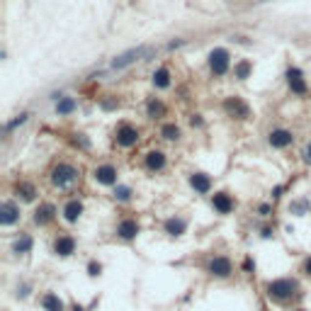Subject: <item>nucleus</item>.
Segmentation results:
<instances>
[{"instance_id": "f257e3e1", "label": "nucleus", "mask_w": 311, "mask_h": 311, "mask_svg": "<svg viewBox=\"0 0 311 311\" xmlns=\"http://www.w3.org/2000/svg\"><path fill=\"white\" fill-rule=\"evenodd\" d=\"M49 185L56 192H71L83 183V168L73 161H56L49 170Z\"/></svg>"}, {"instance_id": "f03ea898", "label": "nucleus", "mask_w": 311, "mask_h": 311, "mask_svg": "<svg viewBox=\"0 0 311 311\" xmlns=\"http://www.w3.org/2000/svg\"><path fill=\"white\" fill-rule=\"evenodd\" d=\"M265 292H267V297L272 302L282 304V302H289L292 297L299 294V282L294 277H277V280H270L267 282Z\"/></svg>"}, {"instance_id": "7ed1b4c3", "label": "nucleus", "mask_w": 311, "mask_h": 311, "mask_svg": "<svg viewBox=\"0 0 311 311\" xmlns=\"http://www.w3.org/2000/svg\"><path fill=\"white\" fill-rule=\"evenodd\" d=\"M112 141H115L117 148L131 151V148H136L141 144V129L136 124H131V122H120L115 126V131H112Z\"/></svg>"}, {"instance_id": "20e7f679", "label": "nucleus", "mask_w": 311, "mask_h": 311, "mask_svg": "<svg viewBox=\"0 0 311 311\" xmlns=\"http://www.w3.org/2000/svg\"><path fill=\"white\" fill-rule=\"evenodd\" d=\"M207 66H209V73L214 78H224L231 73L234 61H231V51L226 47H214L209 54H207Z\"/></svg>"}, {"instance_id": "39448f33", "label": "nucleus", "mask_w": 311, "mask_h": 311, "mask_svg": "<svg viewBox=\"0 0 311 311\" xmlns=\"http://www.w3.org/2000/svg\"><path fill=\"white\" fill-rule=\"evenodd\" d=\"M153 51H156V49H153V47H146V44L131 47V49L122 51V54H117V56L110 61V68H112V71H126L129 66H134L136 61H144V59H148Z\"/></svg>"}, {"instance_id": "423d86ee", "label": "nucleus", "mask_w": 311, "mask_h": 311, "mask_svg": "<svg viewBox=\"0 0 311 311\" xmlns=\"http://www.w3.org/2000/svg\"><path fill=\"white\" fill-rule=\"evenodd\" d=\"M90 180H93L97 187H110V190H112V187L120 185V168H117L115 163H110V161H102V163L93 166Z\"/></svg>"}, {"instance_id": "0eeeda50", "label": "nucleus", "mask_w": 311, "mask_h": 311, "mask_svg": "<svg viewBox=\"0 0 311 311\" xmlns=\"http://www.w3.org/2000/svg\"><path fill=\"white\" fill-rule=\"evenodd\" d=\"M221 110H224L226 117H231V120H236V122H248L250 117H253L250 105L241 97V95H226V97L221 100Z\"/></svg>"}, {"instance_id": "6e6552de", "label": "nucleus", "mask_w": 311, "mask_h": 311, "mask_svg": "<svg viewBox=\"0 0 311 311\" xmlns=\"http://www.w3.org/2000/svg\"><path fill=\"white\" fill-rule=\"evenodd\" d=\"M59 214H61V209H59L54 202L39 199V204H37L34 212H32V224L39 226V229H47V226H51V224L59 219Z\"/></svg>"}, {"instance_id": "1a4fd4ad", "label": "nucleus", "mask_w": 311, "mask_h": 311, "mask_svg": "<svg viewBox=\"0 0 311 311\" xmlns=\"http://www.w3.org/2000/svg\"><path fill=\"white\" fill-rule=\"evenodd\" d=\"M294 141H297V134L287 126H272L267 131V146L275 151H285V148L294 146Z\"/></svg>"}, {"instance_id": "9d476101", "label": "nucleus", "mask_w": 311, "mask_h": 311, "mask_svg": "<svg viewBox=\"0 0 311 311\" xmlns=\"http://www.w3.org/2000/svg\"><path fill=\"white\" fill-rule=\"evenodd\" d=\"M285 80H287V88H289V93H292V95L304 97V95L309 93L307 75H304V71H302L299 66H289V68L285 71Z\"/></svg>"}, {"instance_id": "9b49d317", "label": "nucleus", "mask_w": 311, "mask_h": 311, "mask_svg": "<svg viewBox=\"0 0 311 311\" xmlns=\"http://www.w3.org/2000/svg\"><path fill=\"white\" fill-rule=\"evenodd\" d=\"M22 221V204L17 199H2L0 204V226L12 229Z\"/></svg>"}, {"instance_id": "f8f14e48", "label": "nucleus", "mask_w": 311, "mask_h": 311, "mask_svg": "<svg viewBox=\"0 0 311 311\" xmlns=\"http://www.w3.org/2000/svg\"><path fill=\"white\" fill-rule=\"evenodd\" d=\"M209 204L219 216H229L236 212V197L226 190H216L214 194H209Z\"/></svg>"}, {"instance_id": "ddd939ff", "label": "nucleus", "mask_w": 311, "mask_h": 311, "mask_svg": "<svg viewBox=\"0 0 311 311\" xmlns=\"http://www.w3.org/2000/svg\"><path fill=\"white\" fill-rule=\"evenodd\" d=\"M207 272L212 277H216V280H226V277L234 275V260L229 255H221V253L219 255H212L207 260Z\"/></svg>"}, {"instance_id": "4468645a", "label": "nucleus", "mask_w": 311, "mask_h": 311, "mask_svg": "<svg viewBox=\"0 0 311 311\" xmlns=\"http://www.w3.org/2000/svg\"><path fill=\"white\" fill-rule=\"evenodd\" d=\"M75 250H78V241H75L73 234L59 231V234L54 236V241H51V253H54L56 258H71V255H75Z\"/></svg>"}, {"instance_id": "2eb2a0df", "label": "nucleus", "mask_w": 311, "mask_h": 311, "mask_svg": "<svg viewBox=\"0 0 311 311\" xmlns=\"http://www.w3.org/2000/svg\"><path fill=\"white\" fill-rule=\"evenodd\" d=\"M83 214H85V202H83L80 197H68V199L61 204V219L68 224V226L78 224V221L83 219Z\"/></svg>"}, {"instance_id": "dca6fc26", "label": "nucleus", "mask_w": 311, "mask_h": 311, "mask_svg": "<svg viewBox=\"0 0 311 311\" xmlns=\"http://www.w3.org/2000/svg\"><path fill=\"white\" fill-rule=\"evenodd\" d=\"M12 197L20 202V204H37L39 199V187L34 185L32 180H17L12 185Z\"/></svg>"}, {"instance_id": "f3484780", "label": "nucleus", "mask_w": 311, "mask_h": 311, "mask_svg": "<svg viewBox=\"0 0 311 311\" xmlns=\"http://www.w3.org/2000/svg\"><path fill=\"white\" fill-rule=\"evenodd\" d=\"M144 168H146L148 173H153V175L163 173V170L168 168V153H166L163 148H148V151L144 153Z\"/></svg>"}, {"instance_id": "a211bd4d", "label": "nucleus", "mask_w": 311, "mask_h": 311, "mask_svg": "<svg viewBox=\"0 0 311 311\" xmlns=\"http://www.w3.org/2000/svg\"><path fill=\"white\" fill-rule=\"evenodd\" d=\"M115 234H117L120 241H126V243L136 241V236L141 234V224H139L136 216H122L117 221V226H115Z\"/></svg>"}, {"instance_id": "6ab92c4d", "label": "nucleus", "mask_w": 311, "mask_h": 311, "mask_svg": "<svg viewBox=\"0 0 311 311\" xmlns=\"http://www.w3.org/2000/svg\"><path fill=\"white\" fill-rule=\"evenodd\" d=\"M144 112H146V120L161 122L163 117H168V102L158 95H148L146 102H144Z\"/></svg>"}, {"instance_id": "aec40b11", "label": "nucleus", "mask_w": 311, "mask_h": 311, "mask_svg": "<svg viewBox=\"0 0 311 311\" xmlns=\"http://www.w3.org/2000/svg\"><path fill=\"white\" fill-rule=\"evenodd\" d=\"M187 185L194 190V194L204 197V194H212V190H214V180H212V175H209V173H204V170H192V173L187 175Z\"/></svg>"}, {"instance_id": "412c9836", "label": "nucleus", "mask_w": 311, "mask_h": 311, "mask_svg": "<svg viewBox=\"0 0 311 311\" xmlns=\"http://www.w3.org/2000/svg\"><path fill=\"white\" fill-rule=\"evenodd\" d=\"M190 229V221H187L183 214H170L166 221H163V234L168 239H183Z\"/></svg>"}, {"instance_id": "4be33fe9", "label": "nucleus", "mask_w": 311, "mask_h": 311, "mask_svg": "<svg viewBox=\"0 0 311 311\" xmlns=\"http://www.w3.org/2000/svg\"><path fill=\"white\" fill-rule=\"evenodd\" d=\"M158 136H161L166 144H180V141H183V126L178 124L175 120L161 122V126H158Z\"/></svg>"}, {"instance_id": "5701e85b", "label": "nucleus", "mask_w": 311, "mask_h": 311, "mask_svg": "<svg viewBox=\"0 0 311 311\" xmlns=\"http://www.w3.org/2000/svg\"><path fill=\"white\" fill-rule=\"evenodd\" d=\"M151 85H153L156 90H168V88L173 85V71H170L168 66H158V68L153 71V75H151Z\"/></svg>"}, {"instance_id": "b1692460", "label": "nucleus", "mask_w": 311, "mask_h": 311, "mask_svg": "<svg viewBox=\"0 0 311 311\" xmlns=\"http://www.w3.org/2000/svg\"><path fill=\"white\" fill-rule=\"evenodd\" d=\"M32 248H34L32 234H27V231L15 234V239H12V253L15 255H27V253H32Z\"/></svg>"}, {"instance_id": "393cba45", "label": "nucleus", "mask_w": 311, "mask_h": 311, "mask_svg": "<svg viewBox=\"0 0 311 311\" xmlns=\"http://www.w3.org/2000/svg\"><path fill=\"white\" fill-rule=\"evenodd\" d=\"M54 112H56V117H71V115H75L78 112V100L73 95H63V97L56 100Z\"/></svg>"}, {"instance_id": "a878e982", "label": "nucleus", "mask_w": 311, "mask_h": 311, "mask_svg": "<svg viewBox=\"0 0 311 311\" xmlns=\"http://www.w3.org/2000/svg\"><path fill=\"white\" fill-rule=\"evenodd\" d=\"M134 197H136V190L131 185H126V183H120L117 187H112V199L117 204H131Z\"/></svg>"}, {"instance_id": "bb28decb", "label": "nucleus", "mask_w": 311, "mask_h": 311, "mask_svg": "<svg viewBox=\"0 0 311 311\" xmlns=\"http://www.w3.org/2000/svg\"><path fill=\"white\" fill-rule=\"evenodd\" d=\"M231 75H234V80H248L250 75H253V61L250 59H239V61H234V68H231Z\"/></svg>"}, {"instance_id": "cd10ccee", "label": "nucleus", "mask_w": 311, "mask_h": 311, "mask_svg": "<svg viewBox=\"0 0 311 311\" xmlns=\"http://www.w3.org/2000/svg\"><path fill=\"white\" fill-rule=\"evenodd\" d=\"M39 304H42V309L44 311H66L63 299L59 297V294H54V292H44L42 299H39Z\"/></svg>"}, {"instance_id": "c85d7f7f", "label": "nucleus", "mask_w": 311, "mask_h": 311, "mask_svg": "<svg viewBox=\"0 0 311 311\" xmlns=\"http://www.w3.org/2000/svg\"><path fill=\"white\" fill-rule=\"evenodd\" d=\"M311 212V199L309 197H294L292 202H289V214L292 216H307Z\"/></svg>"}, {"instance_id": "c756f323", "label": "nucleus", "mask_w": 311, "mask_h": 311, "mask_svg": "<svg viewBox=\"0 0 311 311\" xmlns=\"http://www.w3.org/2000/svg\"><path fill=\"white\" fill-rule=\"evenodd\" d=\"M71 146L78 148V151H83V153H88L93 148V141H90V136L85 131H73L71 134Z\"/></svg>"}, {"instance_id": "7c9ffc66", "label": "nucleus", "mask_w": 311, "mask_h": 311, "mask_svg": "<svg viewBox=\"0 0 311 311\" xmlns=\"http://www.w3.org/2000/svg\"><path fill=\"white\" fill-rule=\"evenodd\" d=\"M120 100H117V95H102L100 100H97V107L102 110V112H117L120 110Z\"/></svg>"}, {"instance_id": "2f4dec72", "label": "nucleus", "mask_w": 311, "mask_h": 311, "mask_svg": "<svg viewBox=\"0 0 311 311\" xmlns=\"http://www.w3.org/2000/svg\"><path fill=\"white\" fill-rule=\"evenodd\" d=\"M27 120H29V112H20V115H15L10 122H5V134H12L15 129H20L22 124H27Z\"/></svg>"}, {"instance_id": "473e14b6", "label": "nucleus", "mask_w": 311, "mask_h": 311, "mask_svg": "<svg viewBox=\"0 0 311 311\" xmlns=\"http://www.w3.org/2000/svg\"><path fill=\"white\" fill-rule=\"evenodd\" d=\"M255 212H258V216H263V219H270V216H272V212H275V202H260Z\"/></svg>"}, {"instance_id": "72a5a7b5", "label": "nucleus", "mask_w": 311, "mask_h": 311, "mask_svg": "<svg viewBox=\"0 0 311 311\" xmlns=\"http://www.w3.org/2000/svg\"><path fill=\"white\" fill-rule=\"evenodd\" d=\"M187 122H190V126H194V129H202L204 126V117H202V112H190L187 115Z\"/></svg>"}, {"instance_id": "f704fd0d", "label": "nucleus", "mask_w": 311, "mask_h": 311, "mask_svg": "<svg viewBox=\"0 0 311 311\" xmlns=\"http://www.w3.org/2000/svg\"><path fill=\"white\" fill-rule=\"evenodd\" d=\"M100 272H102V265H100L97 260H90V263H88V275H90V277H100Z\"/></svg>"}, {"instance_id": "c9c22d12", "label": "nucleus", "mask_w": 311, "mask_h": 311, "mask_svg": "<svg viewBox=\"0 0 311 311\" xmlns=\"http://www.w3.org/2000/svg\"><path fill=\"white\" fill-rule=\"evenodd\" d=\"M32 294V285L29 282H22L20 287H17V299H27Z\"/></svg>"}, {"instance_id": "e433bc0d", "label": "nucleus", "mask_w": 311, "mask_h": 311, "mask_svg": "<svg viewBox=\"0 0 311 311\" xmlns=\"http://www.w3.org/2000/svg\"><path fill=\"white\" fill-rule=\"evenodd\" d=\"M302 161L307 163V166H311V139L304 144V151H302Z\"/></svg>"}, {"instance_id": "4c0bfd02", "label": "nucleus", "mask_w": 311, "mask_h": 311, "mask_svg": "<svg viewBox=\"0 0 311 311\" xmlns=\"http://www.w3.org/2000/svg\"><path fill=\"white\" fill-rule=\"evenodd\" d=\"M253 270H255V263H253L250 255H246V258H243V272H253Z\"/></svg>"}, {"instance_id": "58836bf2", "label": "nucleus", "mask_w": 311, "mask_h": 311, "mask_svg": "<svg viewBox=\"0 0 311 311\" xmlns=\"http://www.w3.org/2000/svg\"><path fill=\"white\" fill-rule=\"evenodd\" d=\"M282 194H285V185H277L272 190V199L270 202H277V199H282Z\"/></svg>"}, {"instance_id": "ea45409f", "label": "nucleus", "mask_w": 311, "mask_h": 311, "mask_svg": "<svg viewBox=\"0 0 311 311\" xmlns=\"http://www.w3.org/2000/svg\"><path fill=\"white\" fill-rule=\"evenodd\" d=\"M260 236H263V239H272V236H275V229H272V226H267V224H265V226H263V229H260Z\"/></svg>"}, {"instance_id": "a19ab883", "label": "nucleus", "mask_w": 311, "mask_h": 311, "mask_svg": "<svg viewBox=\"0 0 311 311\" xmlns=\"http://www.w3.org/2000/svg\"><path fill=\"white\" fill-rule=\"evenodd\" d=\"M304 272H307V275L311 277V255L307 258V260H304Z\"/></svg>"}, {"instance_id": "79ce46f5", "label": "nucleus", "mask_w": 311, "mask_h": 311, "mask_svg": "<svg viewBox=\"0 0 311 311\" xmlns=\"http://www.w3.org/2000/svg\"><path fill=\"white\" fill-rule=\"evenodd\" d=\"M73 311H83V307H78V304H75V307H73Z\"/></svg>"}, {"instance_id": "37998d69", "label": "nucleus", "mask_w": 311, "mask_h": 311, "mask_svg": "<svg viewBox=\"0 0 311 311\" xmlns=\"http://www.w3.org/2000/svg\"><path fill=\"white\" fill-rule=\"evenodd\" d=\"M294 311H309V309H294Z\"/></svg>"}]
</instances>
